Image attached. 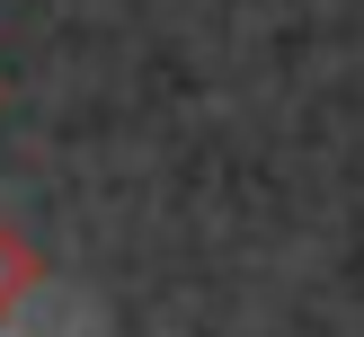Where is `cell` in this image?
I'll use <instances>...</instances> for the list:
<instances>
[{
	"label": "cell",
	"instance_id": "cell-1",
	"mask_svg": "<svg viewBox=\"0 0 364 337\" xmlns=\"http://www.w3.org/2000/svg\"><path fill=\"white\" fill-rule=\"evenodd\" d=\"M36 284H45V248H36L27 231H18L9 213H0V319H9L18 302L36 293Z\"/></svg>",
	"mask_w": 364,
	"mask_h": 337
}]
</instances>
